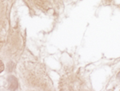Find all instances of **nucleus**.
I'll return each instance as SVG.
<instances>
[{"mask_svg":"<svg viewBox=\"0 0 120 91\" xmlns=\"http://www.w3.org/2000/svg\"><path fill=\"white\" fill-rule=\"evenodd\" d=\"M3 69H4V65H3V62L1 61V69H0V72H3Z\"/></svg>","mask_w":120,"mask_h":91,"instance_id":"f257e3e1","label":"nucleus"}]
</instances>
